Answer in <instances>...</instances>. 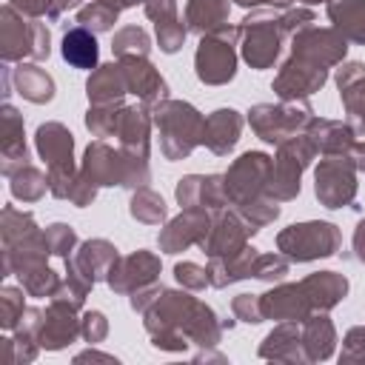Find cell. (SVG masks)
I'll list each match as a JSON object with an SVG mask.
<instances>
[{"mask_svg": "<svg viewBox=\"0 0 365 365\" xmlns=\"http://www.w3.org/2000/svg\"><path fill=\"white\" fill-rule=\"evenodd\" d=\"M34 148L48 168V194L57 200H68L71 185L80 174V168L74 165V134L63 123H40L34 131Z\"/></svg>", "mask_w": 365, "mask_h": 365, "instance_id": "8992f818", "label": "cell"}, {"mask_svg": "<svg viewBox=\"0 0 365 365\" xmlns=\"http://www.w3.org/2000/svg\"><path fill=\"white\" fill-rule=\"evenodd\" d=\"M174 277H177V282H180L182 288H188V291H202L205 285H211V282H208V268H202V265H197V262H177V265H174Z\"/></svg>", "mask_w": 365, "mask_h": 365, "instance_id": "f5cc1de1", "label": "cell"}, {"mask_svg": "<svg viewBox=\"0 0 365 365\" xmlns=\"http://www.w3.org/2000/svg\"><path fill=\"white\" fill-rule=\"evenodd\" d=\"M151 106L140 103V106H125L123 114H120V125H117V140H120V148L125 154H134V157H143L148 160V148H151Z\"/></svg>", "mask_w": 365, "mask_h": 365, "instance_id": "d4e9b609", "label": "cell"}, {"mask_svg": "<svg viewBox=\"0 0 365 365\" xmlns=\"http://www.w3.org/2000/svg\"><path fill=\"white\" fill-rule=\"evenodd\" d=\"M117 14H120L117 9H111V6H106V3H100V0H94V3H88V6H80V11H77V26H86V29H91L94 34H100V31L114 29Z\"/></svg>", "mask_w": 365, "mask_h": 365, "instance_id": "bcb514c9", "label": "cell"}, {"mask_svg": "<svg viewBox=\"0 0 365 365\" xmlns=\"http://www.w3.org/2000/svg\"><path fill=\"white\" fill-rule=\"evenodd\" d=\"M80 174L103 188V185H123V188H143L151 177L148 160L125 154L123 148H111L106 140L88 143L83 160H80Z\"/></svg>", "mask_w": 365, "mask_h": 365, "instance_id": "277c9868", "label": "cell"}, {"mask_svg": "<svg viewBox=\"0 0 365 365\" xmlns=\"http://www.w3.org/2000/svg\"><path fill=\"white\" fill-rule=\"evenodd\" d=\"M257 254H259L257 248L245 245L242 251H237L231 257H208V282H211V288H225L231 282L248 279Z\"/></svg>", "mask_w": 365, "mask_h": 365, "instance_id": "836d02e7", "label": "cell"}, {"mask_svg": "<svg viewBox=\"0 0 365 365\" xmlns=\"http://www.w3.org/2000/svg\"><path fill=\"white\" fill-rule=\"evenodd\" d=\"M311 120H314V111H311L308 100H279L277 106L257 103L248 111L251 131L271 145H279L297 134H305Z\"/></svg>", "mask_w": 365, "mask_h": 365, "instance_id": "ba28073f", "label": "cell"}, {"mask_svg": "<svg viewBox=\"0 0 365 365\" xmlns=\"http://www.w3.org/2000/svg\"><path fill=\"white\" fill-rule=\"evenodd\" d=\"M339 245H342L339 228L325 220L294 222L277 234V251H282L291 262H314L322 257H334Z\"/></svg>", "mask_w": 365, "mask_h": 365, "instance_id": "9c48e42d", "label": "cell"}, {"mask_svg": "<svg viewBox=\"0 0 365 365\" xmlns=\"http://www.w3.org/2000/svg\"><path fill=\"white\" fill-rule=\"evenodd\" d=\"M259 356L271 362H308L302 345V325L299 322H279L262 342Z\"/></svg>", "mask_w": 365, "mask_h": 365, "instance_id": "4316f807", "label": "cell"}, {"mask_svg": "<svg viewBox=\"0 0 365 365\" xmlns=\"http://www.w3.org/2000/svg\"><path fill=\"white\" fill-rule=\"evenodd\" d=\"M242 134V117L234 108H217L205 117V128H202V145L217 154V157H228L234 151V145L240 143Z\"/></svg>", "mask_w": 365, "mask_h": 365, "instance_id": "484cf974", "label": "cell"}, {"mask_svg": "<svg viewBox=\"0 0 365 365\" xmlns=\"http://www.w3.org/2000/svg\"><path fill=\"white\" fill-rule=\"evenodd\" d=\"M123 100L117 103H91L86 111V128L94 137H117L120 114H123Z\"/></svg>", "mask_w": 365, "mask_h": 365, "instance_id": "ab89813d", "label": "cell"}, {"mask_svg": "<svg viewBox=\"0 0 365 365\" xmlns=\"http://www.w3.org/2000/svg\"><path fill=\"white\" fill-rule=\"evenodd\" d=\"M345 51H348V40L331 26H302L299 31L291 34V54L317 63L322 68H334L339 63H345Z\"/></svg>", "mask_w": 365, "mask_h": 365, "instance_id": "5bb4252c", "label": "cell"}, {"mask_svg": "<svg viewBox=\"0 0 365 365\" xmlns=\"http://www.w3.org/2000/svg\"><path fill=\"white\" fill-rule=\"evenodd\" d=\"M336 88L345 108V123L354 128L356 137H362L365 134V63L359 60L339 63Z\"/></svg>", "mask_w": 365, "mask_h": 365, "instance_id": "ffe728a7", "label": "cell"}, {"mask_svg": "<svg viewBox=\"0 0 365 365\" xmlns=\"http://www.w3.org/2000/svg\"><path fill=\"white\" fill-rule=\"evenodd\" d=\"M111 51H114L117 60H120V57H148V51H151V37H148V31L140 29V26H123V29H117L114 37H111Z\"/></svg>", "mask_w": 365, "mask_h": 365, "instance_id": "60d3db41", "label": "cell"}, {"mask_svg": "<svg viewBox=\"0 0 365 365\" xmlns=\"http://www.w3.org/2000/svg\"><path fill=\"white\" fill-rule=\"evenodd\" d=\"M297 3H308V6H314V3H331V0H297Z\"/></svg>", "mask_w": 365, "mask_h": 365, "instance_id": "e7e4bbea", "label": "cell"}, {"mask_svg": "<svg viewBox=\"0 0 365 365\" xmlns=\"http://www.w3.org/2000/svg\"><path fill=\"white\" fill-rule=\"evenodd\" d=\"M328 20L348 43L365 46V0H331Z\"/></svg>", "mask_w": 365, "mask_h": 365, "instance_id": "8d00e7d4", "label": "cell"}, {"mask_svg": "<svg viewBox=\"0 0 365 365\" xmlns=\"http://www.w3.org/2000/svg\"><path fill=\"white\" fill-rule=\"evenodd\" d=\"M77 305L51 297V302L43 311V325H40V348L46 351H63L80 336V319H77Z\"/></svg>", "mask_w": 365, "mask_h": 365, "instance_id": "ac0fdd59", "label": "cell"}, {"mask_svg": "<svg viewBox=\"0 0 365 365\" xmlns=\"http://www.w3.org/2000/svg\"><path fill=\"white\" fill-rule=\"evenodd\" d=\"M339 365H365V325H354L339 351Z\"/></svg>", "mask_w": 365, "mask_h": 365, "instance_id": "f907efd6", "label": "cell"}, {"mask_svg": "<svg viewBox=\"0 0 365 365\" xmlns=\"http://www.w3.org/2000/svg\"><path fill=\"white\" fill-rule=\"evenodd\" d=\"M151 120L160 128V151L165 160H185L197 145H202L205 117L185 100H160L151 106Z\"/></svg>", "mask_w": 365, "mask_h": 365, "instance_id": "3957f363", "label": "cell"}, {"mask_svg": "<svg viewBox=\"0 0 365 365\" xmlns=\"http://www.w3.org/2000/svg\"><path fill=\"white\" fill-rule=\"evenodd\" d=\"M80 336L86 342H91V345L103 342L108 336V319H106V314L103 311H86L80 317Z\"/></svg>", "mask_w": 365, "mask_h": 365, "instance_id": "db71d44e", "label": "cell"}, {"mask_svg": "<svg viewBox=\"0 0 365 365\" xmlns=\"http://www.w3.org/2000/svg\"><path fill=\"white\" fill-rule=\"evenodd\" d=\"M94 197H97V185H91L83 174H77L74 185H71V194H68V202L77 205V208H86V205L94 202Z\"/></svg>", "mask_w": 365, "mask_h": 365, "instance_id": "6f0895ef", "label": "cell"}, {"mask_svg": "<svg viewBox=\"0 0 365 365\" xmlns=\"http://www.w3.org/2000/svg\"><path fill=\"white\" fill-rule=\"evenodd\" d=\"M317 20V14L308 9V6H288V9H279V23H282V31L285 34H294L299 31L302 26H311Z\"/></svg>", "mask_w": 365, "mask_h": 365, "instance_id": "11a10c76", "label": "cell"}, {"mask_svg": "<svg viewBox=\"0 0 365 365\" xmlns=\"http://www.w3.org/2000/svg\"><path fill=\"white\" fill-rule=\"evenodd\" d=\"M237 214H240V217L248 222V228L257 234L259 228L271 225V222L279 217V202H277L274 197H268V194H259V197H251V200L240 202V205H237Z\"/></svg>", "mask_w": 365, "mask_h": 365, "instance_id": "b9f144b4", "label": "cell"}, {"mask_svg": "<svg viewBox=\"0 0 365 365\" xmlns=\"http://www.w3.org/2000/svg\"><path fill=\"white\" fill-rule=\"evenodd\" d=\"M214 211L205 208H182L174 220H168L157 237V245L163 254H180L191 245H202L211 231Z\"/></svg>", "mask_w": 365, "mask_h": 365, "instance_id": "9a60e30c", "label": "cell"}, {"mask_svg": "<svg viewBox=\"0 0 365 365\" xmlns=\"http://www.w3.org/2000/svg\"><path fill=\"white\" fill-rule=\"evenodd\" d=\"M248 237H254L248 222L237 211H225L222 208V211H214L211 231H208V237H205V242L200 248L208 257H231V254H237V251H242L248 245Z\"/></svg>", "mask_w": 365, "mask_h": 365, "instance_id": "d6986e66", "label": "cell"}, {"mask_svg": "<svg viewBox=\"0 0 365 365\" xmlns=\"http://www.w3.org/2000/svg\"><path fill=\"white\" fill-rule=\"evenodd\" d=\"M0 234H3V274L0 277H11V274H23L29 268L46 265V257H48L46 234L37 228V222L29 211L3 205Z\"/></svg>", "mask_w": 365, "mask_h": 365, "instance_id": "7a4b0ae2", "label": "cell"}, {"mask_svg": "<svg viewBox=\"0 0 365 365\" xmlns=\"http://www.w3.org/2000/svg\"><path fill=\"white\" fill-rule=\"evenodd\" d=\"M88 359H91V362H117V356H111V354H100V351H94V348H91V351H83V354L74 356L77 365H80V362H88Z\"/></svg>", "mask_w": 365, "mask_h": 365, "instance_id": "6125c7cd", "label": "cell"}, {"mask_svg": "<svg viewBox=\"0 0 365 365\" xmlns=\"http://www.w3.org/2000/svg\"><path fill=\"white\" fill-rule=\"evenodd\" d=\"M328 83V68L317 66V63H308L297 54H291L279 74L274 77L271 88L279 100H308L314 91H319L322 86Z\"/></svg>", "mask_w": 365, "mask_h": 365, "instance_id": "2e32d148", "label": "cell"}, {"mask_svg": "<svg viewBox=\"0 0 365 365\" xmlns=\"http://www.w3.org/2000/svg\"><path fill=\"white\" fill-rule=\"evenodd\" d=\"M9 6H14L20 14L26 17H37V20H57L63 17L68 9H77L83 0H6Z\"/></svg>", "mask_w": 365, "mask_h": 365, "instance_id": "ee69618b", "label": "cell"}, {"mask_svg": "<svg viewBox=\"0 0 365 365\" xmlns=\"http://www.w3.org/2000/svg\"><path fill=\"white\" fill-rule=\"evenodd\" d=\"M231 314L234 319L240 322H248V325H257L262 322V308H259V294H237L231 299Z\"/></svg>", "mask_w": 365, "mask_h": 365, "instance_id": "816d5d0a", "label": "cell"}, {"mask_svg": "<svg viewBox=\"0 0 365 365\" xmlns=\"http://www.w3.org/2000/svg\"><path fill=\"white\" fill-rule=\"evenodd\" d=\"M60 54L68 66L83 68V71H94L100 66V46H97V34L86 26H71L63 34V46Z\"/></svg>", "mask_w": 365, "mask_h": 365, "instance_id": "4dcf8cb0", "label": "cell"}, {"mask_svg": "<svg viewBox=\"0 0 365 365\" xmlns=\"http://www.w3.org/2000/svg\"><path fill=\"white\" fill-rule=\"evenodd\" d=\"M274 168V157H268L265 151H245L240 154L228 171L222 174L225 180V194L231 205H240L251 197H259L268 191V177Z\"/></svg>", "mask_w": 365, "mask_h": 365, "instance_id": "4fadbf2b", "label": "cell"}, {"mask_svg": "<svg viewBox=\"0 0 365 365\" xmlns=\"http://www.w3.org/2000/svg\"><path fill=\"white\" fill-rule=\"evenodd\" d=\"M17 277H20V285L26 288L29 297H48L51 299L60 291V285H63V277L48 262L37 265V268H29V271H23Z\"/></svg>", "mask_w": 365, "mask_h": 365, "instance_id": "7bdbcfd3", "label": "cell"}, {"mask_svg": "<svg viewBox=\"0 0 365 365\" xmlns=\"http://www.w3.org/2000/svg\"><path fill=\"white\" fill-rule=\"evenodd\" d=\"M299 285L305 288L314 311H331L348 297V279L336 271H314L299 279Z\"/></svg>", "mask_w": 365, "mask_h": 365, "instance_id": "f546056e", "label": "cell"}, {"mask_svg": "<svg viewBox=\"0 0 365 365\" xmlns=\"http://www.w3.org/2000/svg\"><path fill=\"white\" fill-rule=\"evenodd\" d=\"M143 325L151 345L160 351H185L191 342L200 348H214L222 339V322L214 308L185 291L163 288L160 297L143 311Z\"/></svg>", "mask_w": 365, "mask_h": 365, "instance_id": "6da1fadb", "label": "cell"}, {"mask_svg": "<svg viewBox=\"0 0 365 365\" xmlns=\"http://www.w3.org/2000/svg\"><path fill=\"white\" fill-rule=\"evenodd\" d=\"M140 6H143L145 17H148L154 26L180 17V11H177V0H140Z\"/></svg>", "mask_w": 365, "mask_h": 365, "instance_id": "9f6ffc18", "label": "cell"}, {"mask_svg": "<svg viewBox=\"0 0 365 365\" xmlns=\"http://www.w3.org/2000/svg\"><path fill=\"white\" fill-rule=\"evenodd\" d=\"M314 191L319 205L345 208L356 200V168L348 154H325L314 171Z\"/></svg>", "mask_w": 365, "mask_h": 365, "instance_id": "7c38bea8", "label": "cell"}, {"mask_svg": "<svg viewBox=\"0 0 365 365\" xmlns=\"http://www.w3.org/2000/svg\"><path fill=\"white\" fill-rule=\"evenodd\" d=\"M345 154H348V160L354 163V168H356V171H365V143L354 140V143H351V148H348Z\"/></svg>", "mask_w": 365, "mask_h": 365, "instance_id": "91938a15", "label": "cell"}, {"mask_svg": "<svg viewBox=\"0 0 365 365\" xmlns=\"http://www.w3.org/2000/svg\"><path fill=\"white\" fill-rule=\"evenodd\" d=\"M0 123H3V137H0V171L3 177H11L17 168L29 165V148H26V131H23V117L11 103H3L0 108Z\"/></svg>", "mask_w": 365, "mask_h": 365, "instance_id": "cb8c5ba5", "label": "cell"}, {"mask_svg": "<svg viewBox=\"0 0 365 365\" xmlns=\"http://www.w3.org/2000/svg\"><path fill=\"white\" fill-rule=\"evenodd\" d=\"M177 202L182 208H205V211H222L228 202V194H225V180L222 174H188L177 182V191H174Z\"/></svg>", "mask_w": 365, "mask_h": 365, "instance_id": "7402d4cb", "label": "cell"}, {"mask_svg": "<svg viewBox=\"0 0 365 365\" xmlns=\"http://www.w3.org/2000/svg\"><path fill=\"white\" fill-rule=\"evenodd\" d=\"M51 54V34L43 20L20 14L14 6L0 9V57L3 63H40Z\"/></svg>", "mask_w": 365, "mask_h": 365, "instance_id": "5b68a950", "label": "cell"}, {"mask_svg": "<svg viewBox=\"0 0 365 365\" xmlns=\"http://www.w3.org/2000/svg\"><path fill=\"white\" fill-rule=\"evenodd\" d=\"M128 214L137 220V222H145V225H163L168 220V205L165 200L151 191V188H134L131 194V202H128Z\"/></svg>", "mask_w": 365, "mask_h": 365, "instance_id": "f35d334b", "label": "cell"}, {"mask_svg": "<svg viewBox=\"0 0 365 365\" xmlns=\"http://www.w3.org/2000/svg\"><path fill=\"white\" fill-rule=\"evenodd\" d=\"M228 0H188L185 3V26L191 34H214L228 26Z\"/></svg>", "mask_w": 365, "mask_h": 365, "instance_id": "e575fe53", "label": "cell"}, {"mask_svg": "<svg viewBox=\"0 0 365 365\" xmlns=\"http://www.w3.org/2000/svg\"><path fill=\"white\" fill-rule=\"evenodd\" d=\"M305 134L311 137L317 154H345L354 143V128L342 120H328V117H314L305 128Z\"/></svg>", "mask_w": 365, "mask_h": 365, "instance_id": "1f68e13d", "label": "cell"}, {"mask_svg": "<svg viewBox=\"0 0 365 365\" xmlns=\"http://www.w3.org/2000/svg\"><path fill=\"white\" fill-rule=\"evenodd\" d=\"M26 311V288H14V285H3L0 288V325L3 331H14V325L20 322Z\"/></svg>", "mask_w": 365, "mask_h": 365, "instance_id": "f6af8a7d", "label": "cell"}, {"mask_svg": "<svg viewBox=\"0 0 365 365\" xmlns=\"http://www.w3.org/2000/svg\"><path fill=\"white\" fill-rule=\"evenodd\" d=\"M117 248L108 242V240H86L77 245V251L71 254V262L77 265V271L88 279V282H100L108 277L114 259H117Z\"/></svg>", "mask_w": 365, "mask_h": 365, "instance_id": "83f0119b", "label": "cell"}, {"mask_svg": "<svg viewBox=\"0 0 365 365\" xmlns=\"http://www.w3.org/2000/svg\"><path fill=\"white\" fill-rule=\"evenodd\" d=\"M288 262H291V259H288L282 251L257 254L254 268H251V277L265 279V282H279V279H285V274H288Z\"/></svg>", "mask_w": 365, "mask_h": 365, "instance_id": "c3c4849f", "label": "cell"}, {"mask_svg": "<svg viewBox=\"0 0 365 365\" xmlns=\"http://www.w3.org/2000/svg\"><path fill=\"white\" fill-rule=\"evenodd\" d=\"M237 43H240V26H225L214 34L200 37V46L194 51L197 80L205 86L231 83L237 74Z\"/></svg>", "mask_w": 365, "mask_h": 365, "instance_id": "30bf717a", "label": "cell"}, {"mask_svg": "<svg viewBox=\"0 0 365 365\" xmlns=\"http://www.w3.org/2000/svg\"><path fill=\"white\" fill-rule=\"evenodd\" d=\"M9 191L14 200H23V202H37L46 197L48 191V174H43L40 168H34L31 163L17 168L11 177H9Z\"/></svg>", "mask_w": 365, "mask_h": 365, "instance_id": "74e56055", "label": "cell"}, {"mask_svg": "<svg viewBox=\"0 0 365 365\" xmlns=\"http://www.w3.org/2000/svg\"><path fill=\"white\" fill-rule=\"evenodd\" d=\"M351 248H354V257L365 265V217L356 222L354 228V237H351Z\"/></svg>", "mask_w": 365, "mask_h": 365, "instance_id": "680465c9", "label": "cell"}, {"mask_svg": "<svg viewBox=\"0 0 365 365\" xmlns=\"http://www.w3.org/2000/svg\"><path fill=\"white\" fill-rule=\"evenodd\" d=\"M100 3H106V6H111V9H117V11H123V9H131L137 0H100Z\"/></svg>", "mask_w": 365, "mask_h": 365, "instance_id": "be15d7a7", "label": "cell"}, {"mask_svg": "<svg viewBox=\"0 0 365 365\" xmlns=\"http://www.w3.org/2000/svg\"><path fill=\"white\" fill-rule=\"evenodd\" d=\"M11 83H14V91L34 103V106H43V103H51L54 100V77L34 66V63H17V68H11Z\"/></svg>", "mask_w": 365, "mask_h": 365, "instance_id": "d6a6232c", "label": "cell"}, {"mask_svg": "<svg viewBox=\"0 0 365 365\" xmlns=\"http://www.w3.org/2000/svg\"><path fill=\"white\" fill-rule=\"evenodd\" d=\"M46 245H48V254L51 257H71L74 251H77V245H80V240H77V231L71 228V225H66V222H51L46 231Z\"/></svg>", "mask_w": 365, "mask_h": 365, "instance_id": "7dc6e473", "label": "cell"}, {"mask_svg": "<svg viewBox=\"0 0 365 365\" xmlns=\"http://www.w3.org/2000/svg\"><path fill=\"white\" fill-rule=\"evenodd\" d=\"M234 3H240V6H245V9H288L294 0H234Z\"/></svg>", "mask_w": 365, "mask_h": 365, "instance_id": "94428289", "label": "cell"}, {"mask_svg": "<svg viewBox=\"0 0 365 365\" xmlns=\"http://www.w3.org/2000/svg\"><path fill=\"white\" fill-rule=\"evenodd\" d=\"M120 66L125 71L128 94L140 97V103L154 106L168 97V83L165 77L148 63V57H120Z\"/></svg>", "mask_w": 365, "mask_h": 365, "instance_id": "603a6c76", "label": "cell"}, {"mask_svg": "<svg viewBox=\"0 0 365 365\" xmlns=\"http://www.w3.org/2000/svg\"><path fill=\"white\" fill-rule=\"evenodd\" d=\"M259 308L265 319H277V322H302L314 311L299 282H279L271 291L259 294Z\"/></svg>", "mask_w": 365, "mask_h": 365, "instance_id": "44dd1931", "label": "cell"}, {"mask_svg": "<svg viewBox=\"0 0 365 365\" xmlns=\"http://www.w3.org/2000/svg\"><path fill=\"white\" fill-rule=\"evenodd\" d=\"M299 325H302V345L308 362H325L336 345V328L328 319V311H311Z\"/></svg>", "mask_w": 365, "mask_h": 365, "instance_id": "f1b7e54d", "label": "cell"}, {"mask_svg": "<svg viewBox=\"0 0 365 365\" xmlns=\"http://www.w3.org/2000/svg\"><path fill=\"white\" fill-rule=\"evenodd\" d=\"M86 94L88 103H117L123 100V94H128V83H125V71L117 63H106L97 66L86 83Z\"/></svg>", "mask_w": 365, "mask_h": 365, "instance_id": "d590c367", "label": "cell"}, {"mask_svg": "<svg viewBox=\"0 0 365 365\" xmlns=\"http://www.w3.org/2000/svg\"><path fill=\"white\" fill-rule=\"evenodd\" d=\"M282 37L279 9H251L240 23V54L257 71L271 68L282 51Z\"/></svg>", "mask_w": 365, "mask_h": 365, "instance_id": "52a82bcc", "label": "cell"}, {"mask_svg": "<svg viewBox=\"0 0 365 365\" xmlns=\"http://www.w3.org/2000/svg\"><path fill=\"white\" fill-rule=\"evenodd\" d=\"M160 268H163L160 257L145 251V248H140L134 254L117 257L111 271H108V277H106V282H108V288L114 294H128L131 297L134 291H140L145 285H154L157 277H160Z\"/></svg>", "mask_w": 365, "mask_h": 365, "instance_id": "e0dca14e", "label": "cell"}, {"mask_svg": "<svg viewBox=\"0 0 365 365\" xmlns=\"http://www.w3.org/2000/svg\"><path fill=\"white\" fill-rule=\"evenodd\" d=\"M317 157V148L311 143L308 134H297L285 143L277 145V157H274V168L268 177V197H274L277 202H288L294 197H299V180L302 171L311 165V160Z\"/></svg>", "mask_w": 365, "mask_h": 365, "instance_id": "8fae6325", "label": "cell"}, {"mask_svg": "<svg viewBox=\"0 0 365 365\" xmlns=\"http://www.w3.org/2000/svg\"><path fill=\"white\" fill-rule=\"evenodd\" d=\"M154 31H157L160 51H165V54L180 51V48H182V43H185V37H188V26H185V20H182V17H174V20L157 23V26H154Z\"/></svg>", "mask_w": 365, "mask_h": 365, "instance_id": "681fc988", "label": "cell"}]
</instances>
